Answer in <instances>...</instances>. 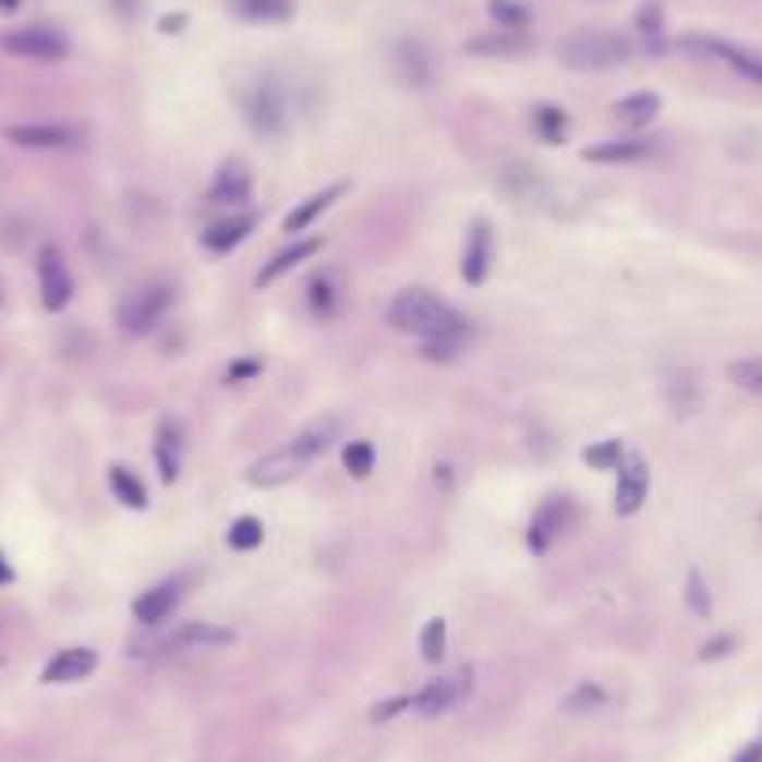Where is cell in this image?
Instances as JSON below:
<instances>
[{
    "label": "cell",
    "mask_w": 762,
    "mask_h": 762,
    "mask_svg": "<svg viewBox=\"0 0 762 762\" xmlns=\"http://www.w3.org/2000/svg\"><path fill=\"white\" fill-rule=\"evenodd\" d=\"M392 329L411 332L423 340H445V337H468V326L457 311L445 300H437L426 288H404L397 300L389 303Z\"/></svg>",
    "instance_id": "1"
},
{
    "label": "cell",
    "mask_w": 762,
    "mask_h": 762,
    "mask_svg": "<svg viewBox=\"0 0 762 762\" xmlns=\"http://www.w3.org/2000/svg\"><path fill=\"white\" fill-rule=\"evenodd\" d=\"M557 57L572 72H609L632 60V41L617 31H572L557 46Z\"/></svg>",
    "instance_id": "2"
},
{
    "label": "cell",
    "mask_w": 762,
    "mask_h": 762,
    "mask_svg": "<svg viewBox=\"0 0 762 762\" xmlns=\"http://www.w3.org/2000/svg\"><path fill=\"white\" fill-rule=\"evenodd\" d=\"M240 109H243V120L254 135L262 138H277L285 135L288 128V101H285V90L274 83V78H258L251 83L247 90L240 94Z\"/></svg>",
    "instance_id": "3"
},
{
    "label": "cell",
    "mask_w": 762,
    "mask_h": 762,
    "mask_svg": "<svg viewBox=\"0 0 762 762\" xmlns=\"http://www.w3.org/2000/svg\"><path fill=\"white\" fill-rule=\"evenodd\" d=\"M172 306V288L169 285H146L138 292H131L124 303H120V329L128 337H146L150 329H157V322L165 318V311Z\"/></svg>",
    "instance_id": "4"
},
{
    "label": "cell",
    "mask_w": 762,
    "mask_h": 762,
    "mask_svg": "<svg viewBox=\"0 0 762 762\" xmlns=\"http://www.w3.org/2000/svg\"><path fill=\"white\" fill-rule=\"evenodd\" d=\"M471 669H460V673H449V677H437L431 680L419 696H411V706H415L423 717H437V714H449L457 711L463 699L471 696Z\"/></svg>",
    "instance_id": "5"
},
{
    "label": "cell",
    "mask_w": 762,
    "mask_h": 762,
    "mask_svg": "<svg viewBox=\"0 0 762 762\" xmlns=\"http://www.w3.org/2000/svg\"><path fill=\"white\" fill-rule=\"evenodd\" d=\"M306 463H311V457H306L295 442H288V445H280V449L269 452V457L251 463L247 483L251 486H285V483H292V479L300 475Z\"/></svg>",
    "instance_id": "6"
},
{
    "label": "cell",
    "mask_w": 762,
    "mask_h": 762,
    "mask_svg": "<svg viewBox=\"0 0 762 762\" xmlns=\"http://www.w3.org/2000/svg\"><path fill=\"white\" fill-rule=\"evenodd\" d=\"M38 285H41V303L46 311H64L72 303V274H68V262L52 243L38 251Z\"/></svg>",
    "instance_id": "7"
},
{
    "label": "cell",
    "mask_w": 762,
    "mask_h": 762,
    "mask_svg": "<svg viewBox=\"0 0 762 762\" xmlns=\"http://www.w3.org/2000/svg\"><path fill=\"white\" fill-rule=\"evenodd\" d=\"M12 57H26V60H64L68 57V41L60 38L49 26H23V31H12L0 38Z\"/></svg>",
    "instance_id": "8"
},
{
    "label": "cell",
    "mask_w": 762,
    "mask_h": 762,
    "mask_svg": "<svg viewBox=\"0 0 762 762\" xmlns=\"http://www.w3.org/2000/svg\"><path fill=\"white\" fill-rule=\"evenodd\" d=\"M8 143L23 146V150H68V146H78V128L72 124H49V120H41V124H12L4 128Z\"/></svg>",
    "instance_id": "9"
},
{
    "label": "cell",
    "mask_w": 762,
    "mask_h": 762,
    "mask_svg": "<svg viewBox=\"0 0 762 762\" xmlns=\"http://www.w3.org/2000/svg\"><path fill=\"white\" fill-rule=\"evenodd\" d=\"M646 489H651V468L639 452H628L617 468V512L636 516L646 501Z\"/></svg>",
    "instance_id": "10"
},
{
    "label": "cell",
    "mask_w": 762,
    "mask_h": 762,
    "mask_svg": "<svg viewBox=\"0 0 762 762\" xmlns=\"http://www.w3.org/2000/svg\"><path fill=\"white\" fill-rule=\"evenodd\" d=\"M232 632L221 625H209V620H188V625H180L172 636L161 639L165 651L180 654V651H214V646H229L232 643Z\"/></svg>",
    "instance_id": "11"
},
{
    "label": "cell",
    "mask_w": 762,
    "mask_h": 762,
    "mask_svg": "<svg viewBox=\"0 0 762 762\" xmlns=\"http://www.w3.org/2000/svg\"><path fill=\"white\" fill-rule=\"evenodd\" d=\"M565 523H568V501L565 497H546V501L539 505V512L531 516L528 546L534 549V554H546V549L560 539Z\"/></svg>",
    "instance_id": "12"
},
{
    "label": "cell",
    "mask_w": 762,
    "mask_h": 762,
    "mask_svg": "<svg viewBox=\"0 0 762 762\" xmlns=\"http://www.w3.org/2000/svg\"><path fill=\"white\" fill-rule=\"evenodd\" d=\"M98 669V651L90 646H68V651L52 654V662L41 669V680L46 685H75V680H86Z\"/></svg>",
    "instance_id": "13"
},
{
    "label": "cell",
    "mask_w": 762,
    "mask_h": 762,
    "mask_svg": "<svg viewBox=\"0 0 762 762\" xmlns=\"http://www.w3.org/2000/svg\"><path fill=\"white\" fill-rule=\"evenodd\" d=\"M180 598H183V580H161V583H154L150 591L138 594L131 613H135V620H143V625H161L165 617H172Z\"/></svg>",
    "instance_id": "14"
},
{
    "label": "cell",
    "mask_w": 762,
    "mask_h": 762,
    "mask_svg": "<svg viewBox=\"0 0 762 762\" xmlns=\"http://www.w3.org/2000/svg\"><path fill=\"white\" fill-rule=\"evenodd\" d=\"M392 68H397L400 83L415 86V90H423V86H431V78H434L431 52H426V49H423V41H415V38L397 41V49H392Z\"/></svg>",
    "instance_id": "15"
},
{
    "label": "cell",
    "mask_w": 762,
    "mask_h": 762,
    "mask_svg": "<svg viewBox=\"0 0 762 762\" xmlns=\"http://www.w3.org/2000/svg\"><path fill=\"white\" fill-rule=\"evenodd\" d=\"M688 46L696 49H706L711 57H717L722 64H729L733 72H740L743 78L762 86V52H751L743 46H733V41H722V38H691Z\"/></svg>",
    "instance_id": "16"
},
{
    "label": "cell",
    "mask_w": 762,
    "mask_h": 762,
    "mask_svg": "<svg viewBox=\"0 0 762 762\" xmlns=\"http://www.w3.org/2000/svg\"><path fill=\"white\" fill-rule=\"evenodd\" d=\"M251 198V172L243 161H225L209 183V203L214 206H243Z\"/></svg>",
    "instance_id": "17"
},
{
    "label": "cell",
    "mask_w": 762,
    "mask_h": 762,
    "mask_svg": "<svg viewBox=\"0 0 762 762\" xmlns=\"http://www.w3.org/2000/svg\"><path fill=\"white\" fill-rule=\"evenodd\" d=\"M489 254H494V235H489L486 221H475L468 232V247H463V266L460 274L468 285H483L489 274Z\"/></svg>",
    "instance_id": "18"
},
{
    "label": "cell",
    "mask_w": 762,
    "mask_h": 762,
    "mask_svg": "<svg viewBox=\"0 0 762 762\" xmlns=\"http://www.w3.org/2000/svg\"><path fill=\"white\" fill-rule=\"evenodd\" d=\"M154 457H157V471H161L165 483H177L180 463H183V442H180V426L172 423V419H161V423H157Z\"/></svg>",
    "instance_id": "19"
},
{
    "label": "cell",
    "mask_w": 762,
    "mask_h": 762,
    "mask_svg": "<svg viewBox=\"0 0 762 762\" xmlns=\"http://www.w3.org/2000/svg\"><path fill=\"white\" fill-rule=\"evenodd\" d=\"M254 225H258V217L254 214H235V217H229V221H217L214 229L203 232V247L214 251V254H229L254 232Z\"/></svg>",
    "instance_id": "20"
},
{
    "label": "cell",
    "mask_w": 762,
    "mask_h": 762,
    "mask_svg": "<svg viewBox=\"0 0 762 762\" xmlns=\"http://www.w3.org/2000/svg\"><path fill=\"white\" fill-rule=\"evenodd\" d=\"M348 191V183H329V188H322V191H314L311 198H303L300 206L292 209V214L285 217V232H303V229H311L314 221H318L326 209L337 203L340 195Z\"/></svg>",
    "instance_id": "21"
},
{
    "label": "cell",
    "mask_w": 762,
    "mask_h": 762,
    "mask_svg": "<svg viewBox=\"0 0 762 762\" xmlns=\"http://www.w3.org/2000/svg\"><path fill=\"white\" fill-rule=\"evenodd\" d=\"M318 251H322V240H318V235H314V240H295L292 247L277 251L274 258H269L266 266H262V274L254 277V285H258V288L274 285L277 277H285L288 269H295V266H300V262L314 258V254H318Z\"/></svg>",
    "instance_id": "22"
},
{
    "label": "cell",
    "mask_w": 762,
    "mask_h": 762,
    "mask_svg": "<svg viewBox=\"0 0 762 762\" xmlns=\"http://www.w3.org/2000/svg\"><path fill=\"white\" fill-rule=\"evenodd\" d=\"M651 154V143L646 138H613V143L602 146H586L583 161H598V165H628L639 161V157Z\"/></svg>",
    "instance_id": "23"
},
{
    "label": "cell",
    "mask_w": 762,
    "mask_h": 762,
    "mask_svg": "<svg viewBox=\"0 0 762 762\" xmlns=\"http://www.w3.org/2000/svg\"><path fill=\"white\" fill-rule=\"evenodd\" d=\"M658 109H662V98L658 94H632V98H625V101H617V120L625 128H632V131H639V128H646L651 124L654 117H658Z\"/></svg>",
    "instance_id": "24"
},
{
    "label": "cell",
    "mask_w": 762,
    "mask_h": 762,
    "mask_svg": "<svg viewBox=\"0 0 762 762\" xmlns=\"http://www.w3.org/2000/svg\"><path fill=\"white\" fill-rule=\"evenodd\" d=\"M109 486L117 494V501H124L128 508H146V486L143 479L135 475L124 463H112L109 468Z\"/></svg>",
    "instance_id": "25"
},
{
    "label": "cell",
    "mask_w": 762,
    "mask_h": 762,
    "mask_svg": "<svg viewBox=\"0 0 762 762\" xmlns=\"http://www.w3.org/2000/svg\"><path fill=\"white\" fill-rule=\"evenodd\" d=\"M232 12L251 23H280L292 15V0H232Z\"/></svg>",
    "instance_id": "26"
},
{
    "label": "cell",
    "mask_w": 762,
    "mask_h": 762,
    "mask_svg": "<svg viewBox=\"0 0 762 762\" xmlns=\"http://www.w3.org/2000/svg\"><path fill=\"white\" fill-rule=\"evenodd\" d=\"M528 49V38L520 34H486V38L468 41V52H486V57H516Z\"/></svg>",
    "instance_id": "27"
},
{
    "label": "cell",
    "mask_w": 762,
    "mask_h": 762,
    "mask_svg": "<svg viewBox=\"0 0 762 762\" xmlns=\"http://www.w3.org/2000/svg\"><path fill=\"white\" fill-rule=\"evenodd\" d=\"M306 303H311L314 318H332V311H337V285H332L329 274L311 280V288H306Z\"/></svg>",
    "instance_id": "28"
},
{
    "label": "cell",
    "mask_w": 762,
    "mask_h": 762,
    "mask_svg": "<svg viewBox=\"0 0 762 762\" xmlns=\"http://www.w3.org/2000/svg\"><path fill=\"white\" fill-rule=\"evenodd\" d=\"M534 131L542 135V143H565V131H568L565 109H557V105H539V109H534Z\"/></svg>",
    "instance_id": "29"
},
{
    "label": "cell",
    "mask_w": 762,
    "mask_h": 762,
    "mask_svg": "<svg viewBox=\"0 0 762 762\" xmlns=\"http://www.w3.org/2000/svg\"><path fill=\"white\" fill-rule=\"evenodd\" d=\"M729 382L743 392H759L762 397V355H743L729 363Z\"/></svg>",
    "instance_id": "30"
},
{
    "label": "cell",
    "mask_w": 762,
    "mask_h": 762,
    "mask_svg": "<svg viewBox=\"0 0 762 762\" xmlns=\"http://www.w3.org/2000/svg\"><path fill=\"white\" fill-rule=\"evenodd\" d=\"M625 442H617V437H609V442H598L591 445V449H583V460L591 463V468L598 471H617L620 463H625Z\"/></svg>",
    "instance_id": "31"
},
{
    "label": "cell",
    "mask_w": 762,
    "mask_h": 762,
    "mask_svg": "<svg viewBox=\"0 0 762 762\" xmlns=\"http://www.w3.org/2000/svg\"><path fill=\"white\" fill-rule=\"evenodd\" d=\"M445 639H449V628H445L442 617L426 620L423 625V636H419V651H423V662L437 665L445 658Z\"/></svg>",
    "instance_id": "32"
},
{
    "label": "cell",
    "mask_w": 762,
    "mask_h": 762,
    "mask_svg": "<svg viewBox=\"0 0 762 762\" xmlns=\"http://www.w3.org/2000/svg\"><path fill=\"white\" fill-rule=\"evenodd\" d=\"M262 539H266V528H262V520H254V516H240V520L229 528V546L232 549H258Z\"/></svg>",
    "instance_id": "33"
},
{
    "label": "cell",
    "mask_w": 762,
    "mask_h": 762,
    "mask_svg": "<svg viewBox=\"0 0 762 762\" xmlns=\"http://www.w3.org/2000/svg\"><path fill=\"white\" fill-rule=\"evenodd\" d=\"M602 703H606V688H602V685H591V680H583V685L565 699V711H568V714H586V711H598Z\"/></svg>",
    "instance_id": "34"
},
{
    "label": "cell",
    "mask_w": 762,
    "mask_h": 762,
    "mask_svg": "<svg viewBox=\"0 0 762 762\" xmlns=\"http://www.w3.org/2000/svg\"><path fill=\"white\" fill-rule=\"evenodd\" d=\"M344 468L348 475L366 479L374 471V445L371 442H348L344 445Z\"/></svg>",
    "instance_id": "35"
},
{
    "label": "cell",
    "mask_w": 762,
    "mask_h": 762,
    "mask_svg": "<svg viewBox=\"0 0 762 762\" xmlns=\"http://www.w3.org/2000/svg\"><path fill=\"white\" fill-rule=\"evenodd\" d=\"M489 15L505 26V31H523L531 23V12L516 0H489Z\"/></svg>",
    "instance_id": "36"
},
{
    "label": "cell",
    "mask_w": 762,
    "mask_h": 762,
    "mask_svg": "<svg viewBox=\"0 0 762 762\" xmlns=\"http://www.w3.org/2000/svg\"><path fill=\"white\" fill-rule=\"evenodd\" d=\"M688 606L696 617H711V591H706V580L699 572H688Z\"/></svg>",
    "instance_id": "37"
},
{
    "label": "cell",
    "mask_w": 762,
    "mask_h": 762,
    "mask_svg": "<svg viewBox=\"0 0 762 762\" xmlns=\"http://www.w3.org/2000/svg\"><path fill=\"white\" fill-rule=\"evenodd\" d=\"M463 348V337H445V340H426V359H452Z\"/></svg>",
    "instance_id": "38"
},
{
    "label": "cell",
    "mask_w": 762,
    "mask_h": 762,
    "mask_svg": "<svg viewBox=\"0 0 762 762\" xmlns=\"http://www.w3.org/2000/svg\"><path fill=\"white\" fill-rule=\"evenodd\" d=\"M404 706H411V696H400V699H389V703H378L371 711V717H374V722H389V717L400 714Z\"/></svg>",
    "instance_id": "39"
},
{
    "label": "cell",
    "mask_w": 762,
    "mask_h": 762,
    "mask_svg": "<svg viewBox=\"0 0 762 762\" xmlns=\"http://www.w3.org/2000/svg\"><path fill=\"white\" fill-rule=\"evenodd\" d=\"M262 371V363H254V359H247V363H235L229 366V382H243V378H254V374Z\"/></svg>",
    "instance_id": "40"
},
{
    "label": "cell",
    "mask_w": 762,
    "mask_h": 762,
    "mask_svg": "<svg viewBox=\"0 0 762 762\" xmlns=\"http://www.w3.org/2000/svg\"><path fill=\"white\" fill-rule=\"evenodd\" d=\"M729 646H733V639H729V636L714 639V643H706V646H703V658H706V662H711V658H722V654H729Z\"/></svg>",
    "instance_id": "41"
},
{
    "label": "cell",
    "mask_w": 762,
    "mask_h": 762,
    "mask_svg": "<svg viewBox=\"0 0 762 762\" xmlns=\"http://www.w3.org/2000/svg\"><path fill=\"white\" fill-rule=\"evenodd\" d=\"M112 8H117L124 20H135L138 15V8H143V0H112Z\"/></svg>",
    "instance_id": "42"
},
{
    "label": "cell",
    "mask_w": 762,
    "mask_h": 762,
    "mask_svg": "<svg viewBox=\"0 0 762 762\" xmlns=\"http://www.w3.org/2000/svg\"><path fill=\"white\" fill-rule=\"evenodd\" d=\"M737 762H762V740L759 743H748V748L740 751Z\"/></svg>",
    "instance_id": "43"
},
{
    "label": "cell",
    "mask_w": 762,
    "mask_h": 762,
    "mask_svg": "<svg viewBox=\"0 0 762 762\" xmlns=\"http://www.w3.org/2000/svg\"><path fill=\"white\" fill-rule=\"evenodd\" d=\"M20 8V0H0V12H15Z\"/></svg>",
    "instance_id": "44"
},
{
    "label": "cell",
    "mask_w": 762,
    "mask_h": 762,
    "mask_svg": "<svg viewBox=\"0 0 762 762\" xmlns=\"http://www.w3.org/2000/svg\"><path fill=\"white\" fill-rule=\"evenodd\" d=\"M8 576H12V572H8V560L0 557V583H8Z\"/></svg>",
    "instance_id": "45"
}]
</instances>
